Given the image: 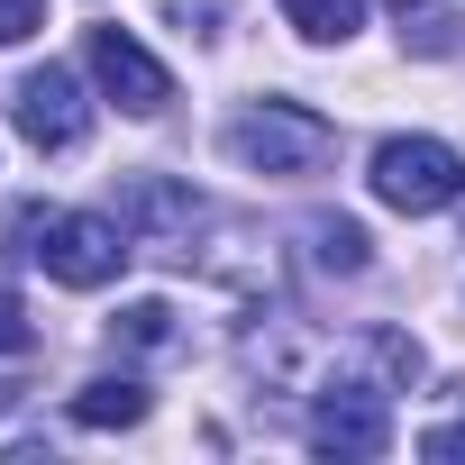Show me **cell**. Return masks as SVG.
Returning <instances> with one entry per match:
<instances>
[{
    "label": "cell",
    "instance_id": "ba28073f",
    "mask_svg": "<svg viewBox=\"0 0 465 465\" xmlns=\"http://www.w3.org/2000/svg\"><path fill=\"white\" fill-rule=\"evenodd\" d=\"M302 238H311V265H329V274H365V256H374V238L356 219H311Z\"/></svg>",
    "mask_w": 465,
    "mask_h": 465
},
{
    "label": "cell",
    "instance_id": "5bb4252c",
    "mask_svg": "<svg viewBox=\"0 0 465 465\" xmlns=\"http://www.w3.org/2000/svg\"><path fill=\"white\" fill-rule=\"evenodd\" d=\"M155 10H173L183 28H219V19H228V0H155Z\"/></svg>",
    "mask_w": 465,
    "mask_h": 465
},
{
    "label": "cell",
    "instance_id": "4fadbf2b",
    "mask_svg": "<svg viewBox=\"0 0 465 465\" xmlns=\"http://www.w3.org/2000/svg\"><path fill=\"white\" fill-rule=\"evenodd\" d=\"M420 456H438V465H447V456H465V420H438V429H420Z\"/></svg>",
    "mask_w": 465,
    "mask_h": 465
},
{
    "label": "cell",
    "instance_id": "8fae6325",
    "mask_svg": "<svg viewBox=\"0 0 465 465\" xmlns=\"http://www.w3.org/2000/svg\"><path fill=\"white\" fill-rule=\"evenodd\" d=\"M37 347V329H28V302L10 292V283H0V356H28Z\"/></svg>",
    "mask_w": 465,
    "mask_h": 465
},
{
    "label": "cell",
    "instance_id": "3957f363",
    "mask_svg": "<svg viewBox=\"0 0 465 465\" xmlns=\"http://www.w3.org/2000/svg\"><path fill=\"white\" fill-rule=\"evenodd\" d=\"M365 183H374V201H383V210L429 219V210H447V201L465 192V155H456L447 137H383Z\"/></svg>",
    "mask_w": 465,
    "mask_h": 465
},
{
    "label": "cell",
    "instance_id": "30bf717a",
    "mask_svg": "<svg viewBox=\"0 0 465 465\" xmlns=\"http://www.w3.org/2000/svg\"><path fill=\"white\" fill-rule=\"evenodd\" d=\"M110 338H128V347H173V311H164V302H128V311L110 320Z\"/></svg>",
    "mask_w": 465,
    "mask_h": 465
},
{
    "label": "cell",
    "instance_id": "2e32d148",
    "mask_svg": "<svg viewBox=\"0 0 465 465\" xmlns=\"http://www.w3.org/2000/svg\"><path fill=\"white\" fill-rule=\"evenodd\" d=\"M0 411H10V383H0Z\"/></svg>",
    "mask_w": 465,
    "mask_h": 465
},
{
    "label": "cell",
    "instance_id": "52a82bcc",
    "mask_svg": "<svg viewBox=\"0 0 465 465\" xmlns=\"http://www.w3.org/2000/svg\"><path fill=\"white\" fill-rule=\"evenodd\" d=\"M146 411H155V392L128 383V374H101V383L74 392V429H137Z\"/></svg>",
    "mask_w": 465,
    "mask_h": 465
},
{
    "label": "cell",
    "instance_id": "9c48e42d",
    "mask_svg": "<svg viewBox=\"0 0 465 465\" xmlns=\"http://www.w3.org/2000/svg\"><path fill=\"white\" fill-rule=\"evenodd\" d=\"M283 19H292L311 46H347V37H356V0H283Z\"/></svg>",
    "mask_w": 465,
    "mask_h": 465
},
{
    "label": "cell",
    "instance_id": "7c38bea8",
    "mask_svg": "<svg viewBox=\"0 0 465 465\" xmlns=\"http://www.w3.org/2000/svg\"><path fill=\"white\" fill-rule=\"evenodd\" d=\"M37 28H46V0H0V46H19Z\"/></svg>",
    "mask_w": 465,
    "mask_h": 465
},
{
    "label": "cell",
    "instance_id": "7a4b0ae2",
    "mask_svg": "<svg viewBox=\"0 0 465 465\" xmlns=\"http://www.w3.org/2000/svg\"><path fill=\"white\" fill-rule=\"evenodd\" d=\"M228 155L247 173H283L292 183V173H320L338 155V128L320 110H302V101H256V110L228 119Z\"/></svg>",
    "mask_w": 465,
    "mask_h": 465
},
{
    "label": "cell",
    "instance_id": "6da1fadb",
    "mask_svg": "<svg viewBox=\"0 0 465 465\" xmlns=\"http://www.w3.org/2000/svg\"><path fill=\"white\" fill-rule=\"evenodd\" d=\"M10 247H19L28 265H46V283H64V292H101V283H119V265L137 256L128 228L101 219V210H19V219H10Z\"/></svg>",
    "mask_w": 465,
    "mask_h": 465
},
{
    "label": "cell",
    "instance_id": "5b68a950",
    "mask_svg": "<svg viewBox=\"0 0 465 465\" xmlns=\"http://www.w3.org/2000/svg\"><path fill=\"white\" fill-rule=\"evenodd\" d=\"M19 137H28L37 155H74V146L92 137V101H83V83H74L64 64H46V74L19 83Z\"/></svg>",
    "mask_w": 465,
    "mask_h": 465
},
{
    "label": "cell",
    "instance_id": "277c9868",
    "mask_svg": "<svg viewBox=\"0 0 465 465\" xmlns=\"http://www.w3.org/2000/svg\"><path fill=\"white\" fill-rule=\"evenodd\" d=\"M83 64L101 74V92H110V101H119L128 119H155V110L173 101V74H164V64H155V55H146V46L128 37V28H92Z\"/></svg>",
    "mask_w": 465,
    "mask_h": 465
},
{
    "label": "cell",
    "instance_id": "8992f818",
    "mask_svg": "<svg viewBox=\"0 0 465 465\" xmlns=\"http://www.w3.org/2000/svg\"><path fill=\"white\" fill-rule=\"evenodd\" d=\"M311 447H320V456H383V447H392V420H383V392H365V383L329 392V401L311 411Z\"/></svg>",
    "mask_w": 465,
    "mask_h": 465
},
{
    "label": "cell",
    "instance_id": "9a60e30c",
    "mask_svg": "<svg viewBox=\"0 0 465 465\" xmlns=\"http://www.w3.org/2000/svg\"><path fill=\"white\" fill-rule=\"evenodd\" d=\"M392 10H401V19H411V10H420V0H392Z\"/></svg>",
    "mask_w": 465,
    "mask_h": 465
}]
</instances>
